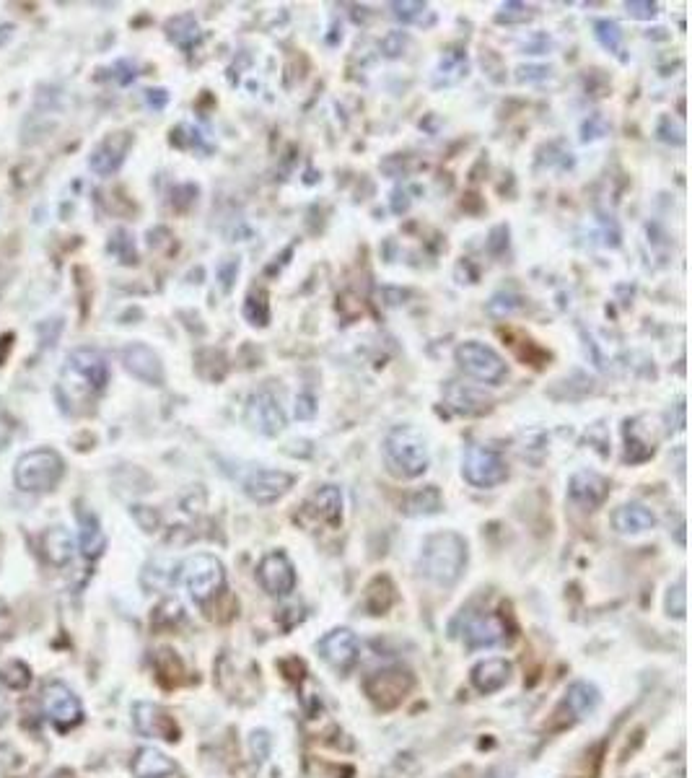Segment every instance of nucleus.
I'll list each match as a JSON object with an SVG mask.
<instances>
[{
    "label": "nucleus",
    "instance_id": "obj_4",
    "mask_svg": "<svg viewBox=\"0 0 692 778\" xmlns=\"http://www.w3.org/2000/svg\"><path fill=\"white\" fill-rule=\"evenodd\" d=\"M65 462L55 449H34L26 452L13 470V480L21 491L42 493L52 491L63 480Z\"/></svg>",
    "mask_w": 692,
    "mask_h": 778
},
{
    "label": "nucleus",
    "instance_id": "obj_26",
    "mask_svg": "<svg viewBox=\"0 0 692 778\" xmlns=\"http://www.w3.org/2000/svg\"><path fill=\"white\" fill-rule=\"evenodd\" d=\"M78 522H81V550L86 558H99L104 553L107 537L102 532V524L91 511H78Z\"/></svg>",
    "mask_w": 692,
    "mask_h": 778
},
{
    "label": "nucleus",
    "instance_id": "obj_35",
    "mask_svg": "<svg viewBox=\"0 0 692 778\" xmlns=\"http://www.w3.org/2000/svg\"><path fill=\"white\" fill-rule=\"evenodd\" d=\"M667 613L674 615V618H685L687 605H685V576L677 581V587L669 589L667 594Z\"/></svg>",
    "mask_w": 692,
    "mask_h": 778
},
{
    "label": "nucleus",
    "instance_id": "obj_1",
    "mask_svg": "<svg viewBox=\"0 0 692 778\" xmlns=\"http://www.w3.org/2000/svg\"><path fill=\"white\" fill-rule=\"evenodd\" d=\"M467 543L457 532H436L423 540V550H420V574L433 581L436 587H454L462 579L464 568H467Z\"/></svg>",
    "mask_w": 692,
    "mask_h": 778
},
{
    "label": "nucleus",
    "instance_id": "obj_30",
    "mask_svg": "<svg viewBox=\"0 0 692 778\" xmlns=\"http://www.w3.org/2000/svg\"><path fill=\"white\" fill-rule=\"evenodd\" d=\"M594 34H597L599 45H602L604 50L615 52V55L623 50V29H620L617 21H610V19L597 21V24H594Z\"/></svg>",
    "mask_w": 692,
    "mask_h": 778
},
{
    "label": "nucleus",
    "instance_id": "obj_23",
    "mask_svg": "<svg viewBox=\"0 0 692 778\" xmlns=\"http://www.w3.org/2000/svg\"><path fill=\"white\" fill-rule=\"evenodd\" d=\"M130 768L135 778H169L177 773V763L156 747H140Z\"/></svg>",
    "mask_w": 692,
    "mask_h": 778
},
{
    "label": "nucleus",
    "instance_id": "obj_18",
    "mask_svg": "<svg viewBox=\"0 0 692 778\" xmlns=\"http://www.w3.org/2000/svg\"><path fill=\"white\" fill-rule=\"evenodd\" d=\"M133 146V135L127 133V130H120V133H109L99 146L91 151V169H94L99 177H109V174H115L117 169L125 161L127 151Z\"/></svg>",
    "mask_w": 692,
    "mask_h": 778
},
{
    "label": "nucleus",
    "instance_id": "obj_24",
    "mask_svg": "<svg viewBox=\"0 0 692 778\" xmlns=\"http://www.w3.org/2000/svg\"><path fill=\"white\" fill-rule=\"evenodd\" d=\"M166 37L172 39L179 50L192 52L195 50L197 42L203 39V32H200V26H197L195 16H190V13H182V16H174V19L166 21Z\"/></svg>",
    "mask_w": 692,
    "mask_h": 778
},
{
    "label": "nucleus",
    "instance_id": "obj_12",
    "mask_svg": "<svg viewBox=\"0 0 692 778\" xmlns=\"http://www.w3.org/2000/svg\"><path fill=\"white\" fill-rule=\"evenodd\" d=\"M317 649L324 662L337 672H348L358 662V654H361L358 636L350 628H335V631L324 633L319 638Z\"/></svg>",
    "mask_w": 692,
    "mask_h": 778
},
{
    "label": "nucleus",
    "instance_id": "obj_15",
    "mask_svg": "<svg viewBox=\"0 0 692 778\" xmlns=\"http://www.w3.org/2000/svg\"><path fill=\"white\" fill-rule=\"evenodd\" d=\"M610 493V483L594 470H578L568 480V501L584 511H594L604 504V498Z\"/></svg>",
    "mask_w": 692,
    "mask_h": 778
},
{
    "label": "nucleus",
    "instance_id": "obj_7",
    "mask_svg": "<svg viewBox=\"0 0 692 778\" xmlns=\"http://www.w3.org/2000/svg\"><path fill=\"white\" fill-rule=\"evenodd\" d=\"M454 358H457L459 369H462L464 374H470L477 382L493 384V387L501 384L508 374L506 361H503L490 345L477 343V340L459 343L457 351H454Z\"/></svg>",
    "mask_w": 692,
    "mask_h": 778
},
{
    "label": "nucleus",
    "instance_id": "obj_19",
    "mask_svg": "<svg viewBox=\"0 0 692 778\" xmlns=\"http://www.w3.org/2000/svg\"><path fill=\"white\" fill-rule=\"evenodd\" d=\"M135 729L146 737H159V740H177V724L164 708L156 703H135L133 708Z\"/></svg>",
    "mask_w": 692,
    "mask_h": 778
},
{
    "label": "nucleus",
    "instance_id": "obj_28",
    "mask_svg": "<svg viewBox=\"0 0 692 778\" xmlns=\"http://www.w3.org/2000/svg\"><path fill=\"white\" fill-rule=\"evenodd\" d=\"M73 537H70L68 530L63 527H52V530L45 532L42 537V553L47 555V561L55 563V566H63L73 558Z\"/></svg>",
    "mask_w": 692,
    "mask_h": 778
},
{
    "label": "nucleus",
    "instance_id": "obj_20",
    "mask_svg": "<svg viewBox=\"0 0 692 778\" xmlns=\"http://www.w3.org/2000/svg\"><path fill=\"white\" fill-rule=\"evenodd\" d=\"M306 509H309V514L322 519L327 527L337 530L343 524V493L337 485H322L306 501Z\"/></svg>",
    "mask_w": 692,
    "mask_h": 778
},
{
    "label": "nucleus",
    "instance_id": "obj_5",
    "mask_svg": "<svg viewBox=\"0 0 692 778\" xmlns=\"http://www.w3.org/2000/svg\"><path fill=\"white\" fill-rule=\"evenodd\" d=\"M182 584L192 600L208 602L226 587V568L216 555L197 553L182 563Z\"/></svg>",
    "mask_w": 692,
    "mask_h": 778
},
{
    "label": "nucleus",
    "instance_id": "obj_36",
    "mask_svg": "<svg viewBox=\"0 0 692 778\" xmlns=\"http://www.w3.org/2000/svg\"><path fill=\"white\" fill-rule=\"evenodd\" d=\"M407 42H410V37H407L405 32H392L381 39V50H384L387 58H400L402 52H405Z\"/></svg>",
    "mask_w": 692,
    "mask_h": 778
},
{
    "label": "nucleus",
    "instance_id": "obj_32",
    "mask_svg": "<svg viewBox=\"0 0 692 778\" xmlns=\"http://www.w3.org/2000/svg\"><path fill=\"white\" fill-rule=\"evenodd\" d=\"M109 252H115L117 257H120V262H135V247H133V239H130V234L122 229H117L115 234H112V242H109Z\"/></svg>",
    "mask_w": 692,
    "mask_h": 778
},
{
    "label": "nucleus",
    "instance_id": "obj_2",
    "mask_svg": "<svg viewBox=\"0 0 692 778\" xmlns=\"http://www.w3.org/2000/svg\"><path fill=\"white\" fill-rule=\"evenodd\" d=\"M384 462L394 478L413 480L428 470V444L413 426L392 428L384 439Z\"/></svg>",
    "mask_w": 692,
    "mask_h": 778
},
{
    "label": "nucleus",
    "instance_id": "obj_16",
    "mask_svg": "<svg viewBox=\"0 0 692 778\" xmlns=\"http://www.w3.org/2000/svg\"><path fill=\"white\" fill-rule=\"evenodd\" d=\"M444 400L454 413L467 415V418L488 415L493 410V397L485 395V389L475 387V384L449 382L444 387Z\"/></svg>",
    "mask_w": 692,
    "mask_h": 778
},
{
    "label": "nucleus",
    "instance_id": "obj_31",
    "mask_svg": "<svg viewBox=\"0 0 692 778\" xmlns=\"http://www.w3.org/2000/svg\"><path fill=\"white\" fill-rule=\"evenodd\" d=\"M532 16L534 11L529 6H524V3H506V6L496 13V21L498 24H524V21H529Z\"/></svg>",
    "mask_w": 692,
    "mask_h": 778
},
{
    "label": "nucleus",
    "instance_id": "obj_17",
    "mask_svg": "<svg viewBox=\"0 0 692 778\" xmlns=\"http://www.w3.org/2000/svg\"><path fill=\"white\" fill-rule=\"evenodd\" d=\"M122 364L140 382L151 384V387H161L164 384V364H161L159 353L148 348L143 343H130L122 351Z\"/></svg>",
    "mask_w": 692,
    "mask_h": 778
},
{
    "label": "nucleus",
    "instance_id": "obj_37",
    "mask_svg": "<svg viewBox=\"0 0 692 778\" xmlns=\"http://www.w3.org/2000/svg\"><path fill=\"white\" fill-rule=\"evenodd\" d=\"M625 11L638 21H651L656 16V11H659V6H656V3H648V0H628V3H625Z\"/></svg>",
    "mask_w": 692,
    "mask_h": 778
},
{
    "label": "nucleus",
    "instance_id": "obj_8",
    "mask_svg": "<svg viewBox=\"0 0 692 778\" xmlns=\"http://www.w3.org/2000/svg\"><path fill=\"white\" fill-rule=\"evenodd\" d=\"M508 636L506 620L498 613H467L462 618V641L467 649H490Z\"/></svg>",
    "mask_w": 692,
    "mask_h": 778
},
{
    "label": "nucleus",
    "instance_id": "obj_6",
    "mask_svg": "<svg viewBox=\"0 0 692 778\" xmlns=\"http://www.w3.org/2000/svg\"><path fill=\"white\" fill-rule=\"evenodd\" d=\"M462 475L472 488H496V485L508 480V465L503 460V454L493 447H483V444H472L464 452L462 460Z\"/></svg>",
    "mask_w": 692,
    "mask_h": 778
},
{
    "label": "nucleus",
    "instance_id": "obj_11",
    "mask_svg": "<svg viewBox=\"0 0 692 778\" xmlns=\"http://www.w3.org/2000/svg\"><path fill=\"white\" fill-rule=\"evenodd\" d=\"M257 579H260L262 589L273 597H286L296 589V568H293L291 558L280 550L262 555L260 566H257Z\"/></svg>",
    "mask_w": 692,
    "mask_h": 778
},
{
    "label": "nucleus",
    "instance_id": "obj_22",
    "mask_svg": "<svg viewBox=\"0 0 692 778\" xmlns=\"http://www.w3.org/2000/svg\"><path fill=\"white\" fill-rule=\"evenodd\" d=\"M612 527L620 535H641V532L654 530L656 514L643 504H623L612 514Z\"/></svg>",
    "mask_w": 692,
    "mask_h": 778
},
{
    "label": "nucleus",
    "instance_id": "obj_14",
    "mask_svg": "<svg viewBox=\"0 0 692 778\" xmlns=\"http://www.w3.org/2000/svg\"><path fill=\"white\" fill-rule=\"evenodd\" d=\"M296 478L291 472L283 470H254L247 480H244V493L252 498L254 504H275L278 498L286 496L293 488Z\"/></svg>",
    "mask_w": 692,
    "mask_h": 778
},
{
    "label": "nucleus",
    "instance_id": "obj_29",
    "mask_svg": "<svg viewBox=\"0 0 692 778\" xmlns=\"http://www.w3.org/2000/svg\"><path fill=\"white\" fill-rule=\"evenodd\" d=\"M244 317L249 319V325L265 327L270 322V304H267L265 291H252L244 301Z\"/></svg>",
    "mask_w": 692,
    "mask_h": 778
},
{
    "label": "nucleus",
    "instance_id": "obj_39",
    "mask_svg": "<svg viewBox=\"0 0 692 778\" xmlns=\"http://www.w3.org/2000/svg\"><path fill=\"white\" fill-rule=\"evenodd\" d=\"M146 102L151 104L153 109H164L166 102H169V94L164 89H151L146 91Z\"/></svg>",
    "mask_w": 692,
    "mask_h": 778
},
{
    "label": "nucleus",
    "instance_id": "obj_40",
    "mask_svg": "<svg viewBox=\"0 0 692 778\" xmlns=\"http://www.w3.org/2000/svg\"><path fill=\"white\" fill-rule=\"evenodd\" d=\"M11 37H13V24H8V21H0V47L6 45Z\"/></svg>",
    "mask_w": 692,
    "mask_h": 778
},
{
    "label": "nucleus",
    "instance_id": "obj_33",
    "mask_svg": "<svg viewBox=\"0 0 692 778\" xmlns=\"http://www.w3.org/2000/svg\"><path fill=\"white\" fill-rule=\"evenodd\" d=\"M439 73H449L446 83L459 81V78L467 73V58H464V55H459V52H446L444 60H441Z\"/></svg>",
    "mask_w": 692,
    "mask_h": 778
},
{
    "label": "nucleus",
    "instance_id": "obj_13",
    "mask_svg": "<svg viewBox=\"0 0 692 778\" xmlns=\"http://www.w3.org/2000/svg\"><path fill=\"white\" fill-rule=\"evenodd\" d=\"M42 706H45L47 719L58 729L76 727L83 716V706L78 696L70 688H65L63 683L47 685L45 696H42Z\"/></svg>",
    "mask_w": 692,
    "mask_h": 778
},
{
    "label": "nucleus",
    "instance_id": "obj_25",
    "mask_svg": "<svg viewBox=\"0 0 692 778\" xmlns=\"http://www.w3.org/2000/svg\"><path fill=\"white\" fill-rule=\"evenodd\" d=\"M563 706L571 711L576 719H584L589 716L594 708L599 706V690L594 688L591 683H584V680H578V683L568 685L566 698H563Z\"/></svg>",
    "mask_w": 692,
    "mask_h": 778
},
{
    "label": "nucleus",
    "instance_id": "obj_27",
    "mask_svg": "<svg viewBox=\"0 0 692 778\" xmlns=\"http://www.w3.org/2000/svg\"><path fill=\"white\" fill-rule=\"evenodd\" d=\"M441 509H444V498H441V491L436 485L418 488L405 501V514H410V517H431V514H439Z\"/></svg>",
    "mask_w": 692,
    "mask_h": 778
},
{
    "label": "nucleus",
    "instance_id": "obj_10",
    "mask_svg": "<svg viewBox=\"0 0 692 778\" xmlns=\"http://www.w3.org/2000/svg\"><path fill=\"white\" fill-rule=\"evenodd\" d=\"M247 423L254 431H260L262 436H278L286 428V413L280 408L278 397L273 392H267V389L249 395Z\"/></svg>",
    "mask_w": 692,
    "mask_h": 778
},
{
    "label": "nucleus",
    "instance_id": "obj_34",
    "mask_svg": "<svg viewBox=\"0 0 692 778\" xmlns=\"http://www.w3.org/2000/svg\"><path fill=\"white\" fill-rule=\"evenodd\" d=\"M426 3H415V0H397V3H392V13L397 16L400 21H405V24H413V21H420V16L426 13Z\"/></svg>",
    "mask_w": 692,
    "mask_h": 778
},
{
    "label": "nucleus",
    "instance_id": "obj_9",
    "mask_svg": "<svg viewBox=\"0 0 692 778\" xmlns=\"http://www.w3.org/2000/svg\"><path fill=\"white\" fill-rule=\"evenodd\" d=\"M371 701L381 708H394L405 698V693L413 688V677L402 667H387V670L371 672L363 683Z\"/></svg>",
    "mask_w": 692,
    "mask_h": 778
},
{
    "label": "nucleus",
    "instance_id": "obj_38",
    "mask_svg": "<svg viewBox=\"0 0 692 778\" xmlns=\"http://www.w3.org/2000/svg\"><path fill=\"white\" fill-rule=\"evenodd\" d=\"M314 413H317V405H314L312 395L296 397V418H301V421H309V418H314Z\"/></svg>",
    "mask_w": 692,
    "mask_h": 778
},
{
    "label": "nucleus",
    "instance_id": "obj_21",
    "mask_svg": "<svg viewBox=\"0 0 692 778\" xmlns=\"http://www.w3.org/2000/svg\"><path fill=\"white\" fill-rule=\"evenodd\" d=\"M511 672H514V667L506 659H483V662H477L472 667V685L480 693H485V696H493L501 688H506L508 680H511Z\"/></svg>",
    "mask_w": 692,
    "mask_h": 778
},
{
    "label": "nucleus",
    "instance_id": "obj_3",
    "mask_svg": "<svg viewBox=\"0 0 692 778\" xmlns=\"http://www.w3.org/2000/svg\"><path fill=\"white\" fill-rule=\"evenodd\" d=\"M109 382V364L107 356L96 348H78L68 356V364L63 369V389L68 397L99 395L107 389Z\"/></svg>",
    "mask_w": 692,
    "mask_h": 778
}]
</instances>
